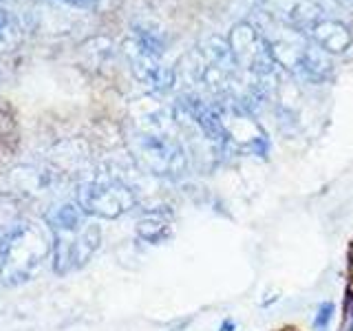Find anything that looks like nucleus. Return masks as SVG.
<instances>
[{
	"label": "nucleus",
	"instance_id": "nucleus-12",
	"mask_svg": "<svg viewBox=\"0 0 353 331\" xmlns=\"http://www.w3.org/2000/svg\"><path fill=\"white\" fill-rule=\"evenodd\" d=\"M331 316H334V303H323V305L318 307V314H316V318H314V327L320 329V331L327 329Z\"/></svg>",
	"mask_w": 353,
	"mask_h": 331
},
{
	"label": "nucleus",
	"instance_id": "nucleus-1",
	"mask_svg": "<svg viewBox=\"0 0 353 331\" xmlns=\"http://www.w3.org/2000/svg\"><path fill=\"white\" fill-rule=\"evenodd\" d=\"M51 252V237L42 225L16 219L0 230V279L7 285L31 281Z\"/></svg>",
	"mask_w": 353,
	"mask_h": 331
},
{
	"label": "nucleus",
	"instance_id": "nucleus-9",
	"mask_svg": "<svg viewBox=\"0 0 353 331\" xmlns=\"http://www.w3.org/2000/svg\"><path fill=\"white\" fill-rule=\"evenodd\" d=\"M199 53L203 55V58L216 66L221 73H225L232 80H239L241 77V66L234 58V53H232L230 44H228V38H221V36H208L201 44H199Z\"/></svg>",
	"mask_w": 353,
	"mask_h": 331
},
{
	"label": "nucleus",
	"instance_id": "nucleus-2",
	"mask_svg": "<svg viewBox=\"0 0 353 331\" xmlns=\"http://www.w3.org/2000/svg\"><path fill=\"white\" fill-rule=\"evenodd\" d=\"M128 146L135 159L154 177L179 179L188 172V154L183 143L172 135L170 117H152L146 126L130 132Z\"/></svg>",
	"mask_w": 353,
	"mask_h": 331
},
{
	"label": "nucleus",
	"instance_id": "nucleus-6",
	"mask_svg": "<svg viewBox=\"0 0 353 331\" xmlns=\"http://www.w3.org/2000/svg\"><path fill=\"white\" fill-rule=\"evenodd\" d=\"M137 203L135 192L126 183L113 177H95L86 181L77 192V205L86 217L99 219H119Z\"/></svg>",
	"mask_w": 353,
	"mask_h": 331
},
{
	"label": "nucleus",
	"instance_id": "nucleus-3",
	"mask_svg": "<svg viewBox=\"0 0 353 331\" xmlns=\"http://www.w3.org/2000/svg\"><path fill=\"white\" fill-rule=\"evenodd\" d=\"M126 55L130 71L150 93H168L174 86V69L163 62V40L157 31L137 27L126 40Z\"/></svg>",
	"mask_w": 353,
	"mask_h": 331
},
{
	"label": "nucleus",
	"instance_id": "nucleus-11",
	"mask_svg": "<svg viewBox=\"0 0 353 331\" xmlns=\"http://www.w3.org/2000/svg\"><path fill=\"white\" fill-rule=\"evenodd\" d=\"M137 234L139 239L143 241H148V243H161L168 239L170 234V221L168 217H165L163 212H148V214H143L139 221H137Z\"/></svg>",
	"mask_w": 353,
	"mask_h": 331
},
{
	"label": "nucleus",
	"instance_id": "nucleus-10",
	"mask_svg": "<svg viewBox=\"0 0 353 331\" xmlns=\"http://www.w3.org/2000/svg\"><path fill=\"white\" fill-rule=\"evenodd\" d=\"M331 71H334V62H331V55L325 53L320 47L312 42L305 53V60L301 66V77H307L309 82H325L329 80Z\"/></svg>",
	"mask_w": 353,
	"mask_h": 331
},
{
	"label": "nucleus",
	"instance_id": "nucleus-15",
	"mask_svg": "<svg viewBox=\"0 0 353 331\" xmlns=\"http://www.w3.org/2000/svg\"><path fill=\"white\" fill-rule=\"evenodd\" d=\"M314 3H318L320 7H325V3H327V0H314Z\"/></svg>",
	"mask_w": 353,
	"mask_h": 331
},
{
	"label": "nucleus",
	"instance_id": "nucleus-4",
	"mask_svg": "<svg viewBox=\"0 0 353 331\" xmlns=\"http://www.w3.org/2000/svg\"><path fill=\"white\" fill-rule=\"evenodd\" d=\"M228 44L232 53H234L241 71L252 75L254 82H256V88H261L263 93L268 91V82L276 80L279 64L274 62L270 47L261 36V31L248 20L236 22L228 33Z\"/></svg>",
	"mask_w": 353,
	"mask_h": 331
},
{
	"label": "nucleus",
	"instance_id": "nucleus-8",
	"mask_svg": "<svg viewBox=\"0 0 353 331\" xmlns=\"http://www.w3.org/2000/svg\"><path fill=\"white\" fill-rule=\"evenodd\" d=\"M307 38L329 55L347 53L353 44L351 29L342 20L331 18V16H320L314 25L307 29Z\"/></svg>",
	"mask_w": 353,
	"mask_h": 331
},
{
	"label": "nucleus",
	"instance_id": "nucleus-14",
	"mask_svg": "<svg viewBox=\"0 0 353 331\" xmlns=\"http://www.w3.org/2000/svg\"><path fill=\"white\" fill-rule=\"evenodd\" d=\"M62 3H69V5L80 7V9H93L97 5V0H62Z\"/></svg>",
	"mask_w": 353,
	"mask_h": 331
},
{
	"label": "nucleus",
	"instance_id": "nucleus-16",
	"mask_svg": "<svg viewBox=\"0 0 353 331\" xmlns=\"http://www.w3.org/2000/svg\"><path fill=\"white\" fill-rule=\"evenodd\" d=\"M345 3H351V0H345Z\"/></svg>",
	"mask_w": 353,
	"mask_h": 331
},
{
	"label": "nucleus",
	"instance_id": "nucleus-13",
	"mask_svg": "<svg viewBox=\"0 0 353 331\" xmlns=\"http://www.w3.org/2000/svg\"><path fill=\"white\" fill-rule=\"evenodd\" d=\"M9 31H11V18H9L7 11L0 9V42L9 36Z\"/></svg>",
	"mask_w": 353,
	"mask_h": 331
},
{
	"label": "nucleus",
	"instance_id": "nucleus-5",
	"mask_svg": "<svg viewBox=\"0 0 353 331\" xmlns=\"http://www.w3.org/2000/svg\"><path fill=\"white\" fill-rule=\"evenodd\" d=\"M53 272L66 276L84 268L93 259V254L99 248V241H102V232L86 219L80 225L53 230Z\"/></svg>",
	"mask_w": 353,
	"mask_h": 331
},
{
	"label": "nucleus",
	"instance_id": "nucleus-7",
	"mask_svg": "<svg viewBox=\"0 0 353 331\" xmlns=\"http://www.w3.org/2000/svg\"><path fill=\"white\" fill-rule=\"evenodd\" d=\"M259 3L261 11H265L268 16L303 33H307V29L320 16H325V9L314 0H259Z\"/></svg>",
	"mask_w": 353,
	"mask_h": 331
}]
</instances>
